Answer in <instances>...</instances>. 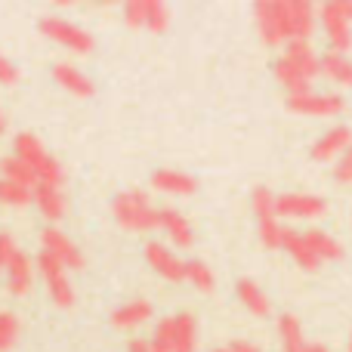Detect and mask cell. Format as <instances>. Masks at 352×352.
<instances>
[{
	"label": "cell",
	"mask_w": 352,
	"mask_h": 352,
	"mask_svg": "<svg viewBox=\"0 0 352 352\" xmlns=\"http://www.w3.org/2000/svg\"><path fill=\"white\" fill-rule=\"evenodd\" d=\"M12 155L22 158L25 164L34 170L37 186L62 188V182H65V170H62V164L47 152V146H43L34 133H19L16 140H12Z\"/></svg>",
	"instance_id": "obj_1"
},
{
	"label": "cell",
	"mask_w": 352,
	"mask_h": 352,
	"mask_svg": "<svg viewBox=\"0 0 352 352\" xmlns=\"http://www.w3.org/2000/svg\"><path fill=\"white\" fill-rule=\"evenodd\" d=\"M111 213L115 219L130 232H152L161 229V210L148 201V195L142 192H121L111 198Z\"/></svg>",
	"instance_id": "obj_2"
},
{
	"label": "cell",
	"mask_w": 352,
	"mask_h": 352,
	"mask_svg": "<svg viewBox=\"0 0 352 352\" xmlns=\"http://www.w3.org/2000/svg\"><path fill=\"white\" fill-rule=\"evenodd\" d=\"M318 22L324 25V34L334 53H349L352 47V0H331L318 6Z\"/></svg>",
	"instance_id": "obj_3"
},
{
	"label": "cell",
	"mask_w": 352,
	"mask_h": 352,
	"mask_svg": "<svg viewBox=\"0 0 352 352\" xmlns=\"http://www.w3.org/2000/svg\"><path fill=\"white\" fill-rule=\"evenodd\" d=\"M254 19L266 47H281V43L291 41V34H287V0H263L254 6Z\"/></svg>",
	"instance_id": "obj_4"
},
{
	"label": "cell",
	"mask_w": 352,
	"mask_h": 352,
	"mask_svg": "<svg viewBox=\"0 0 352 352\" xmlns=\"http://www.w3.org/2000/svg\"><path fill=\"white\" fill-rule=\"evenodd\" d=\"M37 272H41L43 285H47V294L53 297V303L59 306V309H68V306H74V287H72V278H68V269L62 266L56 256H50L47 250H41L34 260Z\"/></svg>",
	"instance_id": "obj_5"
},
{
	"label": "cell",
	"mask_w": 352,
	"mask_h": 352,
	"mask_svg": "<svg viewBox=\"0 0 352 352\" xmlns=\"http://www.w3.org/2000/svg\"><path fill=\"white\" fill-rule=\"evenodd\" d=\"M37 28H41V34H47L50 41H56L65 50H74V53H90V50L96 47V41H93L90 31L80 28V25H74V22H68V19H62V16L41 19Z\"/></svg>",
	"instance_id": "obj_6"
},
{
	"label": "cell",
	"mask_w": 352,
	"mask_h": 352,
	"mask_svg": "<svg viewBox=\"0 0 352 352\" xmlns=\"http://www.w3.org/2000/svg\"><path fill=\"white\" fill-rule=\"evenodd\" d=\"M287 109L294 111V115H312V118H334L340 115L343 109H346V102H343V96H337V93H297V96H287Z\"/></svg>",
	"instance_id": "obj_7"
},
{
	"label": "cell",
	"mask_w": 352,
	"mask_h": 352,
	"mask_svg": "<svg viewBox=\"0 0 352 352\" xmlns=\"http://www.w3.org/2000/svg\"><path fill=\"white\" fill-rule=\"evenodd\" d=\"M328 210L324 198L318 195H306V192H285L275 195V213L287 219H318Z\"/></svg>",
	"instance_id": "obj_8"
},
{
	"label": "cell",
	"mask_w": 352,
	"mask_h": 352,
	"mask_svg": "<svg viewBox=\"0 0 352 352\" xmlns=\"http://www.w3.org/2000/svg\"><path fill=\"white\" fill-rule=\"evenodd\" d=\"M41 250H47L50 256H56V260H59L65 269H72V272L84 269V263H87L78 244H74L62 229H56V226H47V229L41 232Z\"/></svg>",
	"instance_id": "obj_9"
},
{
	"label": "cell",
	"mask_w": 352,
	"mask_h": 352,
	"mask_svg": "<svg viewBox=\"0 0 352 352\" xmlns=\"http://www.w3.org/2000/svg\"><path fill=\"white\" fill-rule=\"evenodd\" d=\"M146 263L167 281H186V263L173 254L167 244L161 241H146Z\"/></svg>",
	"instance_id": "obj_10"
},
{
	"label": "cell",
	"mask_w": 352,
	"mask_h": 352,
	"mask_svg": "<svg viewBox=\"0 0 352 352\" xmlns=\"http://www.w3.org/2000/svg\"><path fill=\"white\" fill-rule=\"evenodd\" d=\"M316 16H318V6L306 3V0H287V34H291V41H309L312 28L318 22Z\"/></svg>",
	"instance_id": "obj_11"
},
{
	"label": "cell",
	"mask_w": 352,
	"mask_h": 352,
	"mask_svg": "<svg viewBox=\"0 0 352 352\" xmlns=\"http://www.w3.org/2000/svg\"><path fill=\"white\" fill-rule=\"evenodd\" d=\"M34 260H31L25 250H16V256L10 260V266H6V287H10L12 297H25V294H31V285H34Z\"/></svg>",
	"instance_id": "obj_12"
},
{
	"label": "cell",
	"mask_w": 352,
	"mask_h": 352,
	"mask_svg": "<svg viewBox=\"0 0 352 352\" xmlns=\"http://www.w3.org/2000/svg\"><path fill=\"white\" fill-rule=\"evenodd\" d=\"M349 146H352V130L343 127V124H337V127L324 130V133L316 140V146H312V161H331V158L346 152Z\"/></svg>",
	"instance_id": "obj_13"
},
{
	"label": "cell",
	"mask_w": 352,
	"mask_h": 352,
	"mask_svg": "<svg viewBox=\"0 0 352 352\" xmlns=\"http://www.w3.org/2000/svg\"><path fill=\"white\" fill-rule=\"evenodd\" d=\"M53 78H56V84H59L62 90H68L72 96H78V99H90L93 93H96V84H93L80 68L65 65V62H56L53 65Z\"/></svg>",
	"instance_id": "obj_14"
},
{
	"label": "cell",
	"mask_w": 352,
	"mask_h": 352,
	"mask_svg": "<svg viewBox=\"0 0 352 352\" xmlns=\"http://www.w3.org/2000/svg\"><path fill=\"white\" fill-rule=\"evenodd\" d=\"M285 59L291 62V65L297 68L306 80H309V84L322 74V68H318V56H316V50L309 47V41H291L285 47Z\"/></svg>",
	"instance_id": "obj_15"
},
{
	"label": "cell",
	"mask_w": 352,
	"mask_h": 352,
	"mask_svg": "<svg viewBox=\"0 0 352 352\" xmlns=\"http://www.w3.org/2000/svg\"><path fill=\"white\" fill-rule=\"evenodd\" d=\"M152 186L158 188V192H164V195H195L198 192V179H195L192 173H186V170H155L152 173Z\"/></svg>",
	"instance_id": "obj_16"
},
{
	"label": "cell",
	"mask_w": 352,
	"mask_h": 352,
	"mask_svg": "<svg viewBox=\"0 0 352 352\" xmlns=\"http://www.w3.org/2000/svg\"><path fill=\"white\" fill-rule=\"evenodd\" d=\"M281 248L291 254V260L297 263L300 269H306V272H316L318 266H322V260H318L316 254H312V248L306 244L303 232H294V229H285L281 232Z\"/></svg>",
	"instance_id": "obj_17"
},
{
	"label": "cell",
	"mask_w": 352,
	"mask_h": 352,
	"mask_svg": "<svg viewBox=\"0 0 352 352\" xmlns=\"http://www.w3.org/2000/svg\"><path fill=\"white\" fill-rule=\"evenodd\" d=\"M148 318H152V303H148V300H130V303L118 306V309L111 312V324L121 331L140 328V324H146Z\"/></svg>",
	"instance_id": "obj_18"
},
{
	"label": "cell",
	"mask_w": 352,
	"mask_h": 352,
	"mask_svg": "<svg viewBox=\"0 0 352 352\" xmlns=\"http://www.w3.org/2000/svg\"><path fill=\"white\" fill-rule=\"evenodd\" d=\"M161 229L167 232L170 244H176V248H192L195 244V232H192V226H188V219L182 217L179 210H173V207L161 210Z\"/></svg>",
	"instance_id": "obj_19"
},
{
	"label": "cell",
	"mask_w": 352,
	"mask_h": 352,
	"mask_svg": "<svg viewBox=\"0 0 352 352\" xmlns=\"http://www.w3.org/2000/svg\"><path fill=\"white\" fill-rule=\"evenodd\" d=\"M318 68H322V74L328 80H334V84L352 87V59H349V56L328 50V53L318 56Z\"/></svg>",
	"instance_id": "obj_20"
},
{
	"label": "cell",
	"mask_w": 352,
	"mask_h": 352,
	"mask_svg": "<svg viewBox=\"0 0 352 352\" xmlns=\"http://www.w3.org/2000/svg\"><path fill=\"white\" fill-rule=\"evenodd\" d=\"M34 204H37V210H41V217L50 219V223H59V219L65 217V195H62V188L37 186L34 188Z\"/></svg>",
	"instance_id": "obj_21"
},
{
	"label": "cell",
	"mask_w": 352,
	"mask_h": 352,
	"mask_svg": "<svg viewBox=\"0 0 352 352\" xmlns=\"http://www.w3.org/2000/svg\"><path fill=\"white\" fill-rule=\"evenodd\" d=\"M238 300L244 303V309L248 312H254L256 318H266L269 312H272V306H269V297L263 294V287L256 285V281H250V278H241L238 281Z\"/></svg>",
	"instance_id": "obj_22"
},
{
	"label": "cell",
	"mask_w": 352,
	"mask_h": 352,
	"mask_svg": "<svg viewBox=\"0 0 352 352\" xmlns=\"http://www.w3.org/2000/svg\"><path fill=\"white\" fill-rule=\"evenodd\" d=\"M278 340H281V349L285 352H306V337H303V328H300V318L285 312L278 318Z\"/></svg>",
	"instance_id": "obj_23"
},
{
	"label": "cell",
	"mask_w": 352,
	"mask_h": 352,
	"mask_svg": "<svg viewBox=\"0 0 352 352\" xmlns=\"http://www.w3.org/2000/svg\"><path fill=\"white\" fill-rule=\"evenodd\" d=\"M303 238H306V244L312 248V254H316L318 260H340L343 256V244L337 241V238H331L328 232L309 229V232H303Z\"/></svg>",
	"instance_id": "obj_24"
},
{
	"label": "cell",
	"mask_w": 352,
	"mask_h": 352,
	"mask_svg": "<svg viewBox=\"0 0 352 352\" xmlns=\"http://www.w3.org/2000/svg\"><path fill=\"white\" fill-rule=\"evenodd\" d=\"M0 176H3V179H10V182H16V186L31 188V192L37 188V176H34V170H31V167L25 164L22 158H16V155H6V158L0 161Z\"/></svg>",
	"instance_id": "obj_25"
},
{
	"label": "cell",
	"mask_w": 352,
	"mask_h": 352,
	"mask_svg": "<svg viewBox=\"0 0 352 352\" xmlns=\"http://www.w3.org/2000/svg\"><path fill=\"white\" fill-rule=\"evenodd\" d=\"M198 349V322L188 312H179L176 316V343L173 352H195Z\"/></svg>",
	"instance_id": "obj_26"
},
{
	"label": "cell",
	"mask_w": 352,
	"mask_h": 352,
	"mask_svg": "<svg viewBox=\"0 0 352 352\" xmlns=\"http://www.w3.org/2000/svg\"><path fill=\"white\" fill-rule=\"evenodd\" d=\"M272 72H275V78H278V84L285 87L291 96H297V93H309V80H306L303 74H300L297 68L285 59V56H281V59L272 65Z\"/></svg>",
	"instance_id": "obj_27"
},
{
	"label": "cell",
	"mask_w": 352,
	"mask_h": 352,
	"mask_svg": "<svg viewBox=\"0 0 352 352\" xmlns=\"http://www.w3.org/2000/svg\"><path fill=\"white\" fill-rule=\"evenodd\" d=\"M186 281L192 287H198L201 294H210L217 287V278H213V269L201 260H188L186 263Z\"/></svg>",
	"instance_id": "obj_28"
},
{
	"label": "cell",
	"mask_w": 352,
	"mask_h": 352,
	"mask_svg": "<svg viewBox=\"0 0 352 352\" xmlns=\"http://www.w3.org/2000/svg\"><path fill=\"white\" fill-rule=\"evenodd\" d=\"M173 343H176V316L161 318L155 324V334L148 340V346H152V352H173Z\"/></svg>",
	"instance_id": "obj_29"
},
{
	"label": "cell",
	"mask_w": 352,
	"mask_h": 352,
	"mask_svg": "<svg viewBox=\"0 0 352 352\" xmlns=\"http://www.w3.org/2000/svg\"><path fill=\"white\" fill-rule=\"evenodd\" d=\"M34 201V192L25 186H16V182L3 179L0 176V204H10V207H25Z\"/></svg>",
	"instance_id": "obj_30"
},
{
	"label": "cell",
	"mask_w": 352,
	"mask_h": 352,
	"mask_svg": "<svg viewBox=\"0 0 352 352\" xmlns=\"http://www.w3.org/2000/svg\"><path fill=\"white\" fill-rule=\"evenodd\" d=\"M146 28L155 31V34L170 28V10L161 0H146Z\"/></svg>",
	"instance_id": "obj_31"
},
{
	"label": "cell",
	"mask_w": 352,
	"mask_h": 352,
	"mask_svg": "<svg viewBox=\"0 0 352 352\" xmlns=\"http://www.w3.org/2000/svg\"><path fill=\"white\" fill-rule=\"evenodd\" d=\"M250 207H254L256 223H260V219H278V213H275V195L263 186L254 188V195H250Z\"/></svg>",
	"instance_id": "obj_32"
},
{
	"label": "cell",
	"mask_w": 352,
	"mask_h": 352,
	"mask_svg": "<svg viewBox=\"0 0 352 352\" xmlns=\"http://www.w3.org/2000/svg\"><path fill=\"white\" fill-rule=\"evenodd\" d=\"M281 232H285V226H281L278 219H260V223H256V235H260V241L266 244L269 250L281 248Z\"/></svg>",
	"instance_id": "obj_33"
},
{
	"label": "cell",
	"mask_w": 352,
	"mask_h": 352,
	"mask_svg": "<svg viewBox=\"0 0 352 352\" xmlns=\"http://www.w3.org/2000/svg\"><path fill=\"white\" fill-rule=\"evenodd\" d=\"M16 340H19V318L12 312H0V352L12 349Z\"/></svg>",
	"instance_id": "obj_34"
},
{
	"label": "cell",
	"mask_w": 352,
	"mask_h": 352,
	"mask_svg": "<svg viewBox=\"0 0 352 352\" xmlns=\"http://www.w3.org/2000/svg\"><path fill=\"white\" fill-rule=\"evenodd\" d=\"M124 22L130 28H146V0H130L124 3Z\"/></svg>",
	"instance_id": "obj_35"
},
{
	"label": "cell",
	"mask_w": 352,
	"mask_h": 352,
	"mask_svg": "<svg viewBox=\"0 0 352 352\" xmlns=\"http://www.w3.org/2000/svg\"><path fill=\"white\" fill-rule=\"evenodd\" d=\"M16 241H12V235L10 232H0V269H6L10 266V260L16 256Z\"/></svg>",
	"instance_id": "obj_36"
},
{
	"label": "cell",
	"mask_w": 352,
	"mask_h": 352,
	"mask_svg": "<svg viewBox=\"0 0 352 352\" xmlns=\"http://www.w3.org/2000/svg\"><path fill=\"white\" fill-rule=\"evenodd\" d=\"M334 176H337V182H352V146L340 155V161H337V170H334Z\"/></svg>",
	"instance_id": "obj_37"
},
{
	"label": "cell",
	"mask_w": 352,
	"mask_h": 352,
	"mask_svg": "<svg viewBox=\"0 0 352 352\" xmlns=\"http://www.w3.org/2000/svg\"><path fill=\"white\" fill-rule=\"evenodd\" d=\"M19 80V72H16V65H12L6 56H0V84H6V87H12Z\"/></svg>",
	"instance_id": "obj_38"
},
{
	"label": "cell",
	"mask_w": 352,
	"mask_h": 352,
	"mask_svg": "<svg viewBox=\"0 0 352 352\" xmlns=\"http://www.w3.org/2000/svg\"><path fill=\"white\" fill-rule=\"evenodd\" d=\"M127 352H152V346H148L146 340H130V346H127Z\"/></svg>",
	"instance_id": "obj_39"
},
{
	"label": "cell",
	"mask_w": 352,
	"mask_h": 352,
	"mask_svg": "<svg viewBox=\"0 0 352 352\" xmlns=\"http://www.w3.org/2000/svg\"><path fill=\"white\" fill-rule=\"evenodd\" d=\"M306 352H328L322 343H306Z\"/></svg>",
	"instance_id": "obj_40"
},
{
	"label": "cell",
	"mask_w": 352,
	"mask_h": 352,
	"mask_svg": "<svg viewBox=\"0 0 352 352\" xmlns=\"http://www.w3.org/2000/svg\"><path fill=\"white\" fill-rule=\"evenodd\" d=\"M6 130V115H3V109H0V133Z\"/></svg>",
	"instance_id": "obj_41"
},
{
	"label": "cell",
	"mask_w": 352,
	"mask_h": 352,
	"mask_svg": "<svg viewBox=\"0 0 352 352\" xmlns=\"http://www.w3.org/2000/svg\"><path fill=\"white\" fill-rule=\"evenodd\" d=\"M213 352H232V349H229V346H226V349H213Z\"/></svg>",
	"instance_id": "obj_42"
},
{
	"label": "cell",
	"mask_w": 352,
	"mask_h": 352,
	"mask_svg": "<svg viewBox=\"0 0 352 352\" xmlns=\"http://www.w3.org/2000/svg\"><path fill=\"white\" fill-rule=\"evenodd\" d=\"M349 352H352V340H349Z\"/></svg>",
	"instance_id": "obj_43"
},
{
	"label": "cell",
	"mask_w": 352,
	"mask_h": 352,
	"mask_svg": "<svg viewBox=\"0 0 352 352\" xmlns=\"http://www.w3.org/2000/svg\"><path fill=\"white\" fill-rule=\"evenodd\" d=\"M260 352H263V349H260Z\"/></svg>",
	"instance_id": "obj_44"
}]
</instances>
